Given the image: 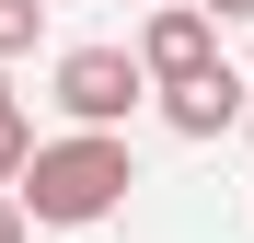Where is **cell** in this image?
Returning <instances> with one entry per match:
<instances>
[{
    "label": "cell",
    "mask_w": 254,
    "mask_h": 243,
    "mask_svg": "<svg viewBox=\"0 0 254 243\" xmlns=\"http://www.w3.org/2000/svg\"><path fill=\"white\" fill-rule=\"evenodd\" d=\"M0 243H23V209H12V185H0Z\"/></svg>",
    "instance_id": "obj_8"
},
{
    "label": "cell",
    "mask_w": 254,
    "mask_h": 243,
    "mask_svg": "<svg viewBox=\"0 0 254 243\" xmlns=\"http://www.w3.org/2000/svg\"><path fill=\"white\" fill-rule=\"evenodd\" d=\"M196 12H208V23H254V0H196Z\"/></svg>",
    "instance_id": "obj_7"
},
{
    "label": "cell",
    "mask_w": 254,
    "mask_h": 243,
    "mask_svg": "<svg viewBox=\"0 0 254 243\" xmlns=\"http://www.w3.org/2000/svg\"><path fill=\"white\" fill-rule=\"evenodd\" d=\"M127 58H139V81H185V70L220 58V23H208L196 0H162V12L139 23V47H127Z\"/></svg>",
    "instance_id": "obj_3"
},
{
    "label": "cell",
    "mask_w": 254,
    "mask_h": 243,
    "mask_svg": "<svg viewBox=\"0 0 254 243\" xmlns=\"http://www.w3.org/2000/svg\"><path fill=\"white\" fill-rule=\"evenodd\" d=\"M139 93H150V81H139L127 47H69L58 58V116H69V128H127Z\"/></svg>",
    "instance_id": "obj_2"
},
{
    "label": "cell",
    "mask_w": 254,
    "mask_h": 243,
    "mask_svg": "<svg viewBox=\"0 0 254 243\" xmlns=\"http://www.w3.org/2000/svg\"><path fill=\"white\" fill-rule=\"evenodd\" d=\"M150 93H162V116H174V139H220L231 116H243V81H231L220 58L185 70V81H150Z\"/></svg>",
    "instance_id": "obj_4"
},
{
    "label": "cell",
    "mask_w": 254,
    "mask_h": 243,
    "mask_svg": "<svg viewBox=\"0 0 254 243\" xmlns=\"http://www.w3.org/2000/svg\"><path fill=\"white\" fill-rule=\"evenodd\" d=\"M35 35H47V0H0V58H23Z\"/></svg>",
    "instance_id": "obj_5"
},
{
    "label": "cell",
    "mask_w": 254,
    "mask_h": 243,
    "mask_svg": "<svg viewBox=\"0 0 254 243\" xmlns=\"http://www.w3.org/2000/svg\"><path fill=\"white\" fill-rule=\"evenodd\" d=\"M23 151H35V128H23V104H12V81H0V185L23 174Z\"/></svg>",
    "instance_id": "obj_6"
},
{
    "label": "cell",
    "mask_w": 254,
    "mask_h": 243,
    "mask_svg": "<svg viewBox=\"0 0 254 243\" xmlns=\"http://www.w3.org/2000/svg\"><path fill=\"white\" fill-rule=\"evenodd\" d=\"M243 128H254V104H243Z\"/></svg>",
    "instance_id": "obj_9"
},
{
    "label": "cell",
    "mask_w": 254,
    "mask_h": 243,
    "mask_svg": "<svg viewBox=\"0 0 254 243\" xmlns=\"http://www.w3.org/2000/svg\"><path fill=\"white\" fill-rule=\"evenodd\" d=\"M127 185H139V162H127L116 128H69V139H35L23 174H12V209L47 220V232H93L127 209Z\"/></svg>",
    "instance_id": "obj_1"
}]
</instances>
